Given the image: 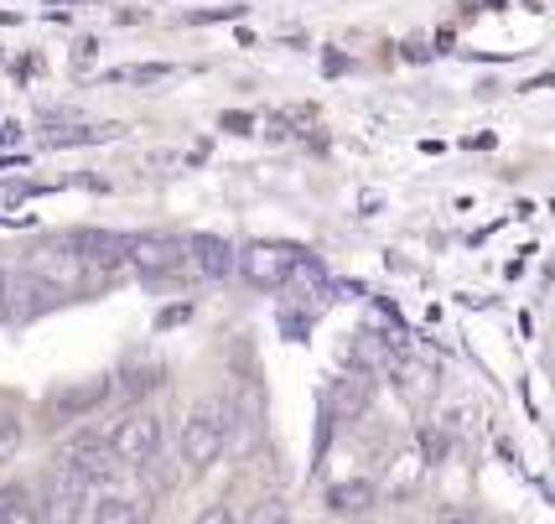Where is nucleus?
<instances>
[{"label":"nucleus","instance_id":"20e7f679","mask_svg":"<svg viewBox=\"0 0 555 524\" xmlns=\"http://www.w3.org/2000/svg\"><path fill=\"white\" fill-rule=\"evenodd\" d=\"M301 260H307V255H301L296 244H249V250L234 255V270H240L255 291H281L291 276H296Z\"/></svg>","mask_w":555,"mask_h":524},{"label":"nucleus","instance_id":"ddd939ff","mask_svg":"<svg viewBox=\"0 0 555 524\" xmlns=\"http://www.w3.org/2000/svg\"><path fill=\"white\" fill-rule=\"evenodd\" d=\"M5 281H11V276H5V270H0V296H5Z\"/></svg>","mask_w":555,"mask_h":524},{"label":"nucleus","instance_id":"39448f33","mask_svg":"<svg viewBox=\"0 0 555 524\" xmlns=\"http://www.w3.org/2000/svg\"><path fill=\"white\" fill-rule=\"evenodd\" d=\"M125 260L141 270V281H171V276H182L188 270V244L171 234H130V250H125Z\"/></svg>","mask_w":555,"mask_h":524},{"label":"nucleus","instance_id":"9d476101","mask_svg":"<svg viewBox=\"0 0 555 524\" xmlns=\"http://www.w3.org/2000/svg\"><path fill=\"white\" fill-rule=\"evenodd\" d=\"M369 499H374V488H369V483H338V488L327 494V509H333V514H363Z\"/></svg>","mask_w":555,"mask_h":524},{"label":"nucleus","instance_id":"6e6552de","mask_svg":"<svg viewBox=\"0 0 555 524\" xmlns=\"http://www.w3.org/2000/svg\"><path fill=\"white\" fill-rule=\"evenodd\" d=\"M109 395V380H89V384H73V389H57L48 400V410L57 421H68V416H83V410H94L99 400Z\"/></svg>","mask_w":555,"mask_h":524},{"label":"nucleus","instance_id":"f257e3e1","mask_svg":"<svg viewBox=\"0 0 555 524\" xmlns=\"http://www.w3.org/2000/svg\"><path fill=\"white\" fill-rule=\"evenodd\" d=\"M234 426H240V410L234 400H203V406L182 421V462L188 468H208L229 452L234 442Z\"/></svg>","mask_w":555,"mask_h":524},{"label":"nucleus","instance_id":"0eeeda50","mask_svg":"<svg viewBox=\"0 0 555 524\" xmlns=\"http://www.w3.org/2000/svg\"><path fill=\"white\" fill-rule=\"evenodd\" d=\"M188 244V270L193 276H203V281H223V276H234V244L229 239H218V234H193V239H182Z\"/></svg>","mask_w":555,"mask_h":524},{"label":"nucleus","instance_id":"f8f14e48","mask_svg":"<svg viewBox=\"0 0 555 524\" xmlns=\"http://www.w3.org/2000/svg\"><path fill=\"white\" fill-rule=\"evenodd\" d=\"M115 84H162V78H171L167 63H141V68H115L109 73Z\"/></svg>","mask_w":555,"mask_h":524},{"label":"nucleus","instance_id":"423d86ee","mask_svg":"<svg viewBox=\"0 0 555 524\" xmlns=\"http://www.w3.org/2000/svg\"><path fill=\"white\" fill-rule=\"evenodd\" d=\"M57 296H63V286H57V281H48L42 270H26V276H16V281H5L0 307H11L16 317H37V311L57 307Z\"/></svg>","mask_w":555,"mask_h":524},{"label":"nucleus","instance_id":"9b49d317","mask_svg":"<svg viewBox=\"0 0 555 524\" xmlns=\"http://www.w3.org/2000/svg\"><path fill=\"white\" fill-rule=\"evenodd\" d=\"M22 447V416H16V406L0 395V457H11Z\"/></svg>","mask_w":555,"mask_h":524},{"label":"nucleus","instance_id":"f03ea898","mask_svg":"<svg viewBox=\"0 0 555 524\" xmlns=\"http://www.w3.org/2000/svg\"><path fill=\"white\" fill-rule=\"evenodd\" d=\"M57 473L73 477L78 488L99 494V488H109V483H115L120 457L109 452V442H99V436H78V442H68V447L57 452Z\"/></svg>","mask_w":555,"mask_h":524},{"label":"nucleus","instance_id":"1a4fd4ad","mask_svg":"<svg viewBox=\"0 0 555 524\" xmlns=\"http://www.w3.org/2000/svg\"><path fill=\"white\" fill-rule=\"evenodd\" d=\"M26 520H37L31 488H0V524H26Z\"/></svg>","mask_w":555,"mask_h":524},{"label":"nucleus","instance_id":"7ed1b4c3","mask_svg":"<svg viewBox=\"0 0 555 524\" xmlns=\"http://www.w3.org/2000/svg\"><path fill=\"white\" fill-rule=\"evenodd\" d=\"M104 442H109V452L120 457V468H151V462L162 457L167 431H162V416H151V410H130V416H125Z\"/></svg>","mask_w":555,"mask_h":524}]
</instances>
